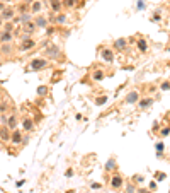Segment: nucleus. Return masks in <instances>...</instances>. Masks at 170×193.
I'll list each match as a JSON object with an SVG mask.
<instances>
[{
	"instance_id": "1",
	"label": "nucleus",
	"mask_w": 170,
	"mask_h": 193,
	"mask_svg": "<svg viewBox=\"0 0 170 193\" xmlns=\"http://www.w3.org/2000/svg\"><path fill=\"white\" fill-rule=\"evenodd\" d=\"M44 55L48 56V60H60L61 58V50H60L58 45L49 43L46 48H44Z\"/></svg>"
},
{
	"instance_id": "2",
	"label": "nucleus",
	"mask_w": 170,
	"mask_h": 193,
	"mask_svg": "<svg viewBox=\"0 0 170 193\" xmlns=\"http://www.w3.org/2000/svg\"><path fill=\"white\" fill-rule=\"evenodd\" d=\"M34 46H36V39L32 36H29V38H24V39H21L17 50L24 53V51H29V50H32Z\"/></svg>"
},
{
	"instance_id": "3",
	"label": "nucleus",
	"mask_w": 170,
	"mask_h": 193,
	"mask_svg": "<svg viewBox=\"0 0 170 193\" xmlns=\"http://www.w3.org/2000/svg\"><path fill=\"white\" fill-rule=\"evenodd\" d=\"M46 67H48L46 58H34V60L29 63V70H32V72H39V70H44Z\"/></svg>"
},
{
	"instance_id": "4",
	"label": "nucleus",
	"mask_w": 170,
	"mask_h": 193,
	"mask_svg": "<svg viewBox=\"0 0 170 193\" xmlns=\"http://www.w3.org/2000/svg\"><path fill=\"white\" fill-rule=\"evenodd\" d=\"M19 123H21V121H19V118H17V115H15V113H12V115L5 116V121H4V125H5L9 130H15Z\"/></svg>"
},
{
	"instance_id": "5",
	"label": "nucleus",
	"mask_w": 170,
	"mask_h": 193,
	"mask_svg": "<svg viewBox=\"0 0 170 193\" xmlns=\"http://www.w3.org/2000/svg\"><path fill=\"white\" fill-rule=\"evenodd\" d=\"M109 185H111L112 190H119V188H123L124 185V178L119 173H116V174L111 176V181H109Z\"/></svg>"
},
{
	"instance_id": "6",
	"label": "nucleus",
	"mask_w": 170,
	"mask_h": 193,
	"mask_svg": "<svg viewBox=\"0 0 170 193\" xmlns=\"http://www.w3.org/2000/svg\"><path fill=\"white\" fill-rule=\"evenodd\" d=\"M100 58L104 62H107V63H112L114 62V50L107 48V46L100 48Z\"/></svg>"
},
{
	"instance_id": "7",
	"label": "nucleus",
	"mask_w": 170,
	"mask_h": 193,
	"mask_svg": "<svg viewBox=\"0 0 170 193\" xmlns=\"http://www.w3.org/2000/svg\"><path fill=\"white\" fill-rule=\"evenodd\" d=\"M0 17H2V21H4V22L12 21V19L15 17V9H12V7H5V9L0 12Z\"/></svg>"
},
{
	"instance_id": "8",
	"label": "nucleus",
	"mask_w": 170,
	"mask_h": 193,
	"mask_svg": "<svg viewBox=\"0 0 170 193\" xmlns=\"http://www.w3.org/2000/svg\"><path fill=\"white\" fill-rule=\"evenodd\" d=\"M22 142V133H21V130H14V132H10V144H14V145H19Z\"/></svg>"
},
{
	"instance_id": "9",
	"label": "nucleus",
	"mask_w": 170,
	"mask_h": 193,
	"mask_svg": "<svg viewBox=\"0 0 170 193\" xmlns=\"http://www.w3.org/2000/svg\"><path fill=\"white\" fill-rule=\"evenodd\" d=\"M41 10H43V2L41 0H34V2L29 5V12L31 14H36V16H38Z\"/></svg>"
},
{
	"instance_id": "10",
	"label": "nucleus",
	"mask_w": 170,
	"mask_h": 193,
	"mask_svg": "<svg viewBox=\"0 0 170 193\" xmlns=\"http://www.w3.org/2000/svg\"><path fill=\"white\" fill-rule=\"evenodd\" d=\"M12 53H14L12 43H2L0 45V55H12Z\"/></svg>"
},
{
	"instance_id": "11",
	"label": "nucleus",
	"mask_w": 170,
	"mask_h": 193,
	"mask_svg": "<svg viewBox=\"0 0 170 193\" xmlns=\"http://www.w3.org/2000/svg\"><path fill=\"white\" fill-rule=\"evenodd\" d=\"M48 4H49V7H51L53 12L58 14L60 10H61V7H63V0H48Z\"/></svg>"
},
{
	"instance_id": "12",
	"label": "nucleus",
	"mask_w": 170,
	"mask_h": 193,
	"mask_svg": "<svg viewBox=\"0 0 170 193\" xmlns=\"http://www.w3.org/2000/svg\"><path fill=\"white\" fill-rule=\"evenodd\" d=\"M34 24L36 27H48V19L44 16H41V14H38L34 17Z\"/></svg>"
},
{
	"instance_id": "13",
	"label": "nucleus",
	"mask_w": 170,
	"mask_h": 193,
	"mask_svg": "<svg viewBox=\"0 0 170 193\" xmlns=\"http://www.w3.org/2000/svg\"><path fill=\"white\" fill-rule=\"evenodd\" d=\"M0 140L2 142H10V130L5 125H2V128H0Z\"/></svg>"
},
{
	"instance_id": "14",
	"label": "nucleus",
	"mask_w": 170,
	"mask_h": 193,
	"mask_svg": "<svg viewBox=\"0 0 170 193\" xmlns=\"http://www.w3.org/2000/svg\"><path fill=\"white\" fill-rule=\"evenodd\" d=\"M12 39H14V33L0 31V45H2V43H12Z\"/></svg>"
},
{
	"instance_id": "15",
	"label": "nucleus",
	"mask_w": 170,
	"mask_h": 193,
	"mask_svg": "<svg viewBox=\"0 0 170 193\" xmlns=\"http://www.w3.org/2000/svg\"><path fill=\"white\" fill-rule=\"evenodd\" d=\"M138 99H140V94H138L136 91H133V92H129L128 96H126V103L135 104V103H138Z\"/></svg>"
},
{
	"instance_id": "16",
	"label": "nucleus",
	"mask_w": 170,
	"mask_h": 193,
	"mask_svg": "<svg viewBox=\"0 0 170 193\" xmlns=\"http://www.w3.org/2000/svg\"><path fill=\"white\" fill-rule=\"evenodd\" d=\"M126 46H128V39H124V38H119V39H116L114 41V48L116 50H126Z\"/></svg>"
},
{
	"instance_id": "17",
	"label": "nucleus",
	"mask_w": 170,
	"mask_h": 193,
	"mask_svg": "<svg viewBox=\"0 0 170 193\" xmlns=\"http://www.w3.org/2000/svg\"><path fill=\"white\" fill-rule=\"evenodd\" d=\"M32 128H34V120H31V118H24V120H22V130L31 132Z\"/></svg>"
},
{
	"instance_id": "18",
	"label": "nucleus",
	"mask_w": 170,
	"mask_h": 193,
	"mask_svg": "<svg viewBox=\"0 0 170 193\" xmlns=\"http://www.w3.org/2000/svg\"><path fill=\"white\" fill-rule=\"evenodd\" d=\"M136 45H138V50H140L141 53H146V50H148V41L145 39V38H140V39L136 41Z\"/></svg>"
},
{
	"instance_id": "19",
	"label": "nucleus",
	"mask_w": 170,
	"mask_h": 193,
	"mask_svg": "<svg viewBox=\"0 0 170 193\" xmlns=\"http://www.w3.org/2000/svg\"><path fill=\"white\" fill-rule=\"evenodd\" d=\"M104 77H106V73L102 72V70H94V73H92V80L94 82H100V80H104Z\"/></svg>"
},
{
	"instance_id": "20",
	"label": "nucleus",
	"mask_w": 170,
	"mask_h": 193,
	"mask_svg": "<svg viewBox=\"0 0 170 193\" xmlns=\"http://www.w3.org/2000/svg\"><path fill=\"white\" fill-rule=\"evenodd\" d=\"M153 104V99L152 97H146V99H141L140 103H138V106H140L141 109H146V108H150Z\"/></svg>"
},
{
	"instance_id": "21",
	"label": "nucleus",
	"mask_w": 170,
	"mask_h": 193,
	"mask_svg": "<svg viewBox=\"0 0 170 193\" xmlns=\"http://www.w3.org/2000/svg\"><path fill=\"white\" fill-rule=\"evenodd\" d=\"M54 22H56V24H65V22H66V14H56V16H54Z\"/></svg>"
},
{
	"instance_id": "22",
	"label": "nucleus",
	"mask_w": 170,
	"mask_h": 193,
	"mask_svg": "<svg viewBox=\"0 0 170 193\" xmlns=\"http://www.w3.org/2000/svg\"><path fill=\"white\" fill-rule=\"evenodd\" d=\"M14 27H15V24H14L12 21H7V22H4V29H2V31H7V33H14Z\"/></svg>"
},
{
	"instance_id": "23",
	"label": "nucleus",
	"mask_w": 170,
	"mask_h": 193,
	"mask_svg": "<svg viewBox=\"0 0 170 193\" xmlns=\"http://www.w3.org/2000/svg\"><path fill=\"white\" fill-rule=\"evenodd\" d=\"M77 2H78V0H63V7H66V9H73V7L77 5Z\"/></svg>"
},
{
	"instance_id": "24",
	"label": "nucleus",
	"mask_w": 170,
	"mask_h": 193,
	"mask_svg": "<svg viewBox=\"0 0 170 193\" xmlns=\"http://www.w3.org/2000/svg\"><path fill=\"white\" fill-rule=\"evenodd\" d=\"M7 109H9V101H5V99L0 101V115H4Z\"/></svg>"
},
{
	"instance_id": "25",
	"label": "nucleus",
	"mask_w": 170,
	"mask_h": 193,
	"mask_svg": "<svg viewBox=\"0 0 170 193\" xmlns=\"http://www.w3.org/2000/svg\"><path fill=\"white\" fill-rule=\"evenodd\" d=\"M116 161H114V159H109V161H107V164H106V171H112V169H116Z\"/></svg>"
},
{
	"instance_id": "26",
	"label": "nucleus",
	"mask_w": 170,
	"mask_h": 193,
	"mask_svg": "<svg viewBox=\"0 0 170 193\" xmlns=\"http://www.w3.org/2000/svg\"><path fill=\"white\" fill-rule=\"evenodd\" d=\"M17 10H19V12H22V14L29 12V5H27V4H24V2H22V4H21V5L17 7Z\"/></svg>"
},
{
	"instance_id": "27",
	"label": "nucleus",
	"mask_w": 170,
	"mask_h": 193,
	"mask_svg": "<svg viewBox=\"0 0 170 193\" xmlns=\"http://www.w3.org/2000/svg\"><path fill=\"white\" fill-rule=\"evenodd\" d=\"M155 149H157V154H158V157H160V156H162V154H163V149H165L163 142H158V144H157V147H155Z\"/></svg>"
},
{
	"instance_id": "28",
	"label": "nucleus",
	"mask_w": 170,
	"mask_h": 193,
	"mask_svg": "<svg viewBox=\"0 0 170 193\" xmlns=\"http://www.w3.org/2000/svg\"><path fill=\"white\" fill-rule=\"evenodd\" d=\"M126 193H136L135 183H128V185H126Z\"/></svg>"
},
{
	"instance_id": "29",
	"label": "nucleus",
	"mask_w": 170,
	"mask_h": 193,
	"mask_svg": "<svg viewBox=\"0 0 170 193\" xmlns=\"http://www.w3.org/2000/svg\"><path fill=\"white\" fill-rule=\"evenodd\" d=\"M133 183H145V176L136 174V176H135V180H133Z\"/></svg>"
},
{
	"instance_id": "30",
	"label": "nucleus",
	"mask_w": 170,
	"mask_h": 193,
	"mask_svg": "<svg viewBox=\"0 0 170 193\" xmlns=\"http://www.w3.org/2000/svg\"><path fill=\"white\" fill-rule=\"evenodd\" d=\"M46 92H48V87H46V85H41V87L38 89V94H39V96H44Z\"/></svg>"
},
{
	"instance_id": "31",
	"label": "nucleus",
	"mask_w": 170,
	"mask_h": 193,
	"mask_svg": "<svg viewBox=\"0 0 170 193\" xmlns=\"http://www.w3.org/2000/svg\"><path fill=\"white\" fill-rule=\"evenodd\" d=\"M170 133V127H165L163 130H162V132H160V135H162V137H167V135H169Z\"/></svg>"
},
{
	"instance_id": "32",
	"label": "nucleus",
	"mask_w": 170,
	"mask_h": 193,
	"mask_svg": "<svg viewBox=\"0 0 170 193\" xmlns=\"http://www.w3.org/2000/svg\"><path fill=\"white\" fill-rule=\"evenodd\" d=\"M155 178H157V180H165V173H155Z\"/></svg>"
},
{
	"instance_id": "33",
	"label": "nucleus",
	"mask_w": 170,
	"mask_h": 193,
	"mask_svg": "<svg viewBox=\"0 0 170 193\" xmlns=\"http://www.w3.org/2000/svg\"><path fill=\"white\" fill-rule=\"evenodd\" d=\"M107 101V97H99V99H95V104H104Z\"/></svg>"
},
{
	"instance_id": "34",
	"label": "nucleus",
	"mask_w": 170,
	"mask_h": 193,
	"mask_svg": "<svg viewBox=\"0 0 170 193\" xmlns=\"http://www.w3.org/2000/svg\"><path fill=\"white\" fill-rule=\"evenodd\" d=\"M46 34H48V36H53V34H54V27H46Z\"/></svg>"
},
{
	"instance_id": "35",
	"label": "nucleus",
	"mask_w": 170,
	"mask_h": 193,
	"mask_svg": "<svg viewBox=\"0 0 170 193\" xmlns=\"http://www.w3.org/2000/svg\"><path fill=\"white\" fill-rule=\"evenodd\" d=\"M90 186H92V190H100V188H102V185H99V183H92Z\"/></svg>"
},
{
	"instance_id": "36",
	"label": "nucleus",
	"mask_w": 170,
	"mask_h": 193,
	"mask_svg": "<svg viewBox=\"0 0 170 193\" xmlns=\"http://www.w3.org/2000/svg\"><path fill=\"white\" fill-rule=\"evenodd\" d=\"M170 89V82H165V84H162V91H169Z\"/></svg>"
},
{
	"instance_id": "37",
	"label": "nucleus",
	"mask_w": 170,
	"mask_h": 193,
	"mask_svg": "<svg viewBox=\"0 0 170 193\" xmlns=\"http://www.w3.org/2000/svg\"><path fill=\"white\" fill-rule=\"evenodd\" d=\"M136 193H152V192H148V190H145V188H138Z\"/></svg>"
},
{
	"instance_id": "38",
	"label": "nucleus",
	"mask_w": 170,
	"mask_h": 193,
	"mask_svg": "<svg viewBox=\"0 0 170 193\" xmlns=\"http://www.w3.org/2000/svg\"><path fill=\"white\" fill-rule=\"evenodd\" d=\"M48 45H49V39H44V41L41 43V46H43V48H46Z\"/></svg>"
},
{
	"instance_id": "39",
	"label": "nucleus",
	"mask_w": 170,
	"mask_h": 193,
	"mask_svg": "<svg viewBox=\"0 0 170 193\" xmlns=\"http://www.w3.org/2000/svg\"><path fill=\"white\" fill-rule=\"evenodd\" d=\"M5 7H7V4H5V2H0V12H2V10H4Z\"/></svg>"
},
{
	"instance_id": "40",
	"label": "nucleus",
	"mask_w": 170,
	"mask_h": 193,
	"mask_svg": "<svg viewBox=\"0 0 170 193\" xmlns=\"http://www.w3.org/2000/svg\"><path fill=\"white\" fill-rule=\"evenodd\" d=\"M153 21H160V16H158V12H155V16H153Z\"/></svg>"
},
{
	"instance_id": "41",
	"label": "nucleus",
	"mask_w": 170,
	"mask_h": 193,
	"mask_svg": "<svg viewBox=\"0 0 170 193\" xmlns=\"http://www.w3.org/2000/svg\"><path fill=\"white\" fill-rule=\"evenodd\" d=\"M138 9H145V4L143 2H138Z\"/></svg>"
},
{
	"instance_id": "42",
	"label": "nucleus",
	"mask_w": 170,
	"mask_h": 193,
	"mask_svg": "<svg viewBox=\"0 0 170 193\" xmlns=\"http://www.w3.org/2000/svg\"><path fill=\"white\" fill-rule=\"evenodd\" d=\"M24 4H27V5H31V4H32V2H34V0H22Z\"/></svg>"
},
{
	"instance_id": "43",
	"label": "nucleus",
	"mask_w": 170,
	"mask_h": 193,
	"mask_svg": "<svg viewBox=\"0 0 170 193\" xmlns=\"http://www.w3.org/2000/svg\"><path fill=\"white\" fill-rule=\"evenodd\" d=\"M0 101H4V96H2V91H0Z\"/></svg>"
},
{
	"instance_id": "44",
	"label": "nucleus",
	"mask_w": 170,
	"mask_h": 193,
	"mask_svg": "<svg viewBox=\"0 0 170 193\" xmlns=\"http://www.w3.org/2000/svg\"><path fill=\"white\" fill-rule=\"evenodd\" d=\"M0 2H5V4H9V2H12V0H0Z\"/></svg>"
},
{
	"instance_id": "45",
	"label": "nucleus",
	"mask_w": 170,
	"mask_h": 193,
	"mask_svg": "<svg viewBox=\"0 0 170 193\" xmlns=\"http://www.w3.org/2000/svg\"><path fill=\"white\" fill-rule=\"evenodd\" d=\"M2 22H4V21H2V17H0V26H2Z\"/></svg>"
},
{
	"instance_id": "46",
	"label": "nucleus",
	"mask_w": 170,
	"mask_h": 193,
	"mask_svg": "<svg viewBox=\"0 0 170 193\" xmlns=\"http://www.w3.org/2000/svg\"><path fill=\"white\" fill-rule=\"evenodd\" d=\"M0 128H2V123H0Z\"/></svg>"
}]
</instances>
